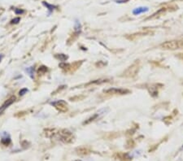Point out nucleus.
Here are the masks:
<instances>
[{
  "label": "nucleus",
  "mask_w": 183,
  "mask_h": 161,
  "mask_svg": "<svg viewBox=\"0 0 183 161\" xmlns=\"http://www.w3.org/2000/svg\"><path fill=\"white\" fill-rule=\"evenodd\" d=\"M56 138L63 142L64 143H72L74 141V137L72 132H70L68 129H60L56 131Z\"/></svg>",
  "instance_id": "1"
},
{
  "label": "nucleus",
  "mask_w": 183,
  "mask_h": 161,
  "mask_svg": "<svg viewBox=\"0 0 183 161\" xmlns=\"http://www.w3.org/2000/svg\"><path fill=\"white\" fill-rule=\"evenodd\" d=\"M139 69H140V62H139V60H136L124 71V72L122 73V76L128 77V78L134 77L138 73Z\"/></svg>",
  "instance_id": "2"
},
{
  "label": "nucleus",
  "mask_w": 183,
  "mask_h": 161,
  "mask_svg": "<svg viewBox=\"0 0 183 161\" xmlns=\"http://www.w3.org/2000/svg\"><path fill=\"white\" fill-rule=\"evenodd\" d=\"M160 47L164 50H178L183 48V41L182 40H171L166 41L160 45Z\"/></svg>",
  "instance_id": "3"
},
{
  "label": "nucleus",
  "mask_w": 183,
  "mask_h": 161,
  "mask_svg": "<svg viewBox=\"0 0 183 161\" xmlns=\"http://www.w3.org/2000/svg\"><path fill=\"white\" fill-rule=\"evenodd\" d=\"M107 94H118V95H124V94H128L130 93V91L127 89H123V88H110V89H105L103 91Z\"/></svg>",
  "instance_id": "4"
},
{
  "label": "nucleus",
  "mask_w": 183,
  "mask_h": 161,
  "mask_svg": "<svg viewBox=\"0 0 183 161\" xmlns=\"http://www.w3.org/2000/svg\"><path fill=\"white\" fill-rule=\"evenodd\" d=\"M51 104L53 107H55L58 111H60L61 112H65L68 111V103L65 102L64 100H58L55 102L51 103Z\"/></svg>",
  "instance_id": "5"
},
{
  "label": "nucleus",
  "mask_w": 183,
  "mask_h": 161,
  "mask_svg": "<svg viewBox=\"0 0 183 161\" xmlns=\"http://www.w3.org/2000/svg\"><path fill=\"white\" fill-rule=\"evenodd\" d=\"M15 101H16V97H15V96H12V97L9 98L8 99H7L4 102V103L0 107V115L3 114L5 111V110H6L9 106H11Z\"/></svg>",
  "instance_id": "6"
},
{
  "label": "nucleus",
  "mask_w": 183,
  "mask_h": 161,
  "mask_svg": "<svg viewBox=\"0 0 183 161\" xmlns=\"http://www.w3.org/2000/svg\"><path fill=\"white\" fill-rule=\"evenodd\" d=\"M101 114L103 115L104 113H101V111H99L98 112L94 114L92 116H90V117L87 119V120H85V121L83 122V125H89V124H90L91 122H93L95 120H97L98 118H99V116H100V115Z\"/></svg>",
  "instance_id": "7"
},
{
  "label": "nucleus",
  "mask_w": 183,
  "mask_h": 161,
  "mask_svg": "<svg viewBox=\"0 0 183 161\" xmlns=\"http://www.w3.org/2000/svg\"><path fill=\"white\" fill-rule=\"evenodd\" d=\"M108 81H109L108 79H103V78L97 79V80L89 81V83L85 84V86H89V85H101V84H103V83H107V82H108Z\"/></svg>",
  "instance_id": "8"
},
{
  "label": "nucleus",
  "mask_w": 183,
  "mask_h": 161,
  "mask_svg": "<svg viewBox=\"0 0 183 161\" xmlns=\"http://www.w3.org/2000/svg\"><path fill=\"white\" fill-rule=\"evenodd\" d=\"M11 142V138H10V136L8 133L6 132H3L2 133V143L4 144L5 146H8V145L10 144Z\"/></svg>",
  "instance_id": "9"
},
{
  "label": "nucleus",
  "mask_w": 183,
  "mask_h": 161,
  "mask_svg": "<svg viewBox=\"0 0 183 161\" xmlns=\"http://www.w3.org/2000/svg\"><path fill=\"white\" fill-rule=\"evenodd\" d=\"M76 151L78 155H85L90 153V151L87 147H80L76 149Z\"/></svg>",
  "instance_id": "10"
},
{
  "label": "nucleus",
  "mask_w": 183,
  "mask_h": 161,
  "mask_svg": "<svg viewBox=\"0 0 183 161\" xmlns=\"http://www.w3.org/2000/svg\"><path fill=\"white\" fill-rule=\"evenodd\" d=\"M148 11V8H143V7H140V8H135L133 11V13L134 15H139L141 13L146 12Z\"/></svg>",
  "instance_id": "11"
},
{
  "label": "nucleus",
  "mask_w": 183,
  "mask_h": 161,
  "mask_svg": "<svg viewBox=\"0 0 183 161\" xmlns=\"http://www.w3.org/2000/svg\"><path fill=\"white\" fill-rule=\"evenodd\" d=\"M118 157H119L120 160L123 161H129L130 160V157L128 154H124V153H120L117 155Z\"/></svg>",
  "instance_id": "12"
},
{
  "label": "nucleus",
  "mask_w": 183,
  "mask_h": 161,
  "mask_svg": "<svg viewBox=\"0 0 183 161\" xmlns=\"http://www.w3.org/2000/svg\"><path fill=\"white\" fill-rule=\"evenodd\" d=\"M55 57H56L57 59H59L60 61H62V62L66 61L68 58V55H64V54H57V55H55Z\"/></svg>",
  "instance_id": "13"
},
{
  "label": "nucleus",
  "mask_w": 183,
  "mask_h": 161,
  "mask_svg": "<svg viewBox=\"0 0 183 161\" xmlns=\"http://www.w3.org/2000/svg\"><path fill=\"white\" fill-rule=\"evenodd\" d=\"M47 71H48V68H47V66L42 65L41 67H39V70H38V72H39V74H44V73H46Z\"/></svg>",
  "instance_id": "14"
},
{
  "label": "nucleus",
  "mask_w": 183,
  "mask_h": 161,
  "mask_svg": "<svg viewBox=\"0 0 183 161\" xmlns=\"http://www.w3.org/2000/svg\"><path fill=\"white\" fill-rule=\"evenodd\" d=\"M81 63H82V62H81L80 64H79V62H75V63L73 64V67L75 68V69H77V68H79V67H80V65H81ZM72 64H69V67H68V70H70V71L72 72V68H71V67H72Z\"/></svg>",
  "instance_id": "15"
},
{
  "label": "nucleus",
  "mask_w": 183,
  "mask_h": 161,
  "mask_svg": "<svg viewBox=\"0 0 183 161\" xmlns=\"http://www.w3.org/2000/svg\"><path fill=\"white\" fill-rule=\"evenodd\" d=\"M75 31L77 34H79L80 31H81V24L78 21H76V22H75Z\"/></svg>",
  "instance_id": "16"
},
{
  "label": "nucleus",
  "mask_w": 183,
  "mask_h": 161,
  "mask_svg": "<svg viewBox=\"0 0 183 161\" xmlns=\"http://www.w3.org/2000/svg\"><path fill=\"white\" fill-rule=\"evenodd\" d=\"M25 71L29 73V75H30L32 78H34V68H33V67L27 68L25 69Z\"/></svg>",
  "instance_id": "17"
},
{
  "label": "nucleus",
  "mask_w": 183,
  "mask_h": 161,
  "mask_svg": "<svg viewBox=\"0 0 183 161\" xmlns=\"http://www.w3.org/2000/svg\"><path fill=\"white\" fill-rule=\"evenodd\" d=\"M43 4L45 5V6H47V8H48V9L50 10V11H52L53 9L55 8L56 7H54L53 5H50V4H48V3H47L46 2H43Z\"/></svg>",
  "instance_id": "18"
},
{
  "label": "nucleus",
  "mask_w": 183,
  "mask_h": 161,
  "mask_svg": "<svg viewBox=\"0 0 183 161\" xmlns=\"http://www.w3.org/2000/svg\"><path fill=\"white\" fill-rule=\"evenodd\" d=\"M28 92V89L27 88H24V89H21V90H20V92H19V94L20 95H24L25 94H26Z\"/></svg>",
  "instance_id": "19"
},
{
  "label": "nucleus",
  "mask_w": 183,
  "mask_h": 161,
  "mask_svg": "<svg viewBox=\"0 0 183 161\" xmlns=\"http://www.w3.org/2000/svg\"><path fill=\"white\" fill-rule=\"evenodd\" d=\"M24 12H25V11L22 10V9H15V13L17 14V15H21V14H23Z\"/></svg>",
  "instance_id": "20"
},
{
  "label": "nucleus",
  "mask_w": 183,
  "mask_h": 161,
  "mask_svg": "<svg viewBox=\"0 0 183 161\" xmlns=\"http://www.w3.org/2000/svg\"><path fill=\"white\" fill-rule=\"evenodd\" d=\"M21 21V18H19V17H17V18H15V19H13L12 21H11L12 24H17V23H19Z\"/></svg>",
  "instance_id": "21"
},
{
  "label": "nucleus",
  "mask_w": 183,
  "mask_h": 161,
  "mask_svg": "<svg viewBox=\"0 0 183 161\" xmlns=\"http://www.w3.org/2000/svg\"><path fill=\"white\" fill-rule=\"evenodd\" d=\"M3 55H0V61L2 60V59H3Z\"/></svg>",
  "instance_id": "22"
},
{
  "label": "nucleus",
  "mask_w": 183,
  "mask_h": 161,
  "mask_svg": "<svg viewBox=\"0 0 183 161\" xmlns=\"http://www.w3.org/2000/svg\"><path fill=\"white\" fill-rule=\"evenodd\" d=\"M72 161H82V160H79V159H78V160H72Z\"/></svg>",
  "instance_id": "23"
}]
</instances>
